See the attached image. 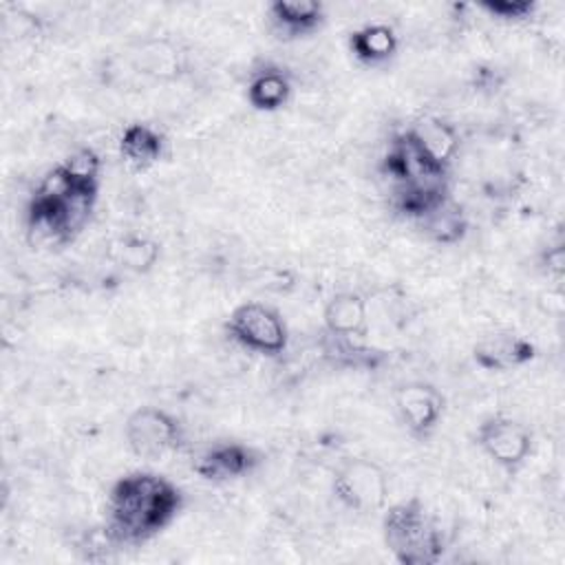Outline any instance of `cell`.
Returning a JSON list of instances; mask_svg holds the SVG:
<instances>
[{
	"label": "cell",
	"instance_id": "1",
	"mask_svg": "<svg viewBox=\"0 0 565 565\" xmlns=\"http://www.w3.org/2000/svg\"><path fill=\"white\" fill-rule=\"evenodd\" d=\"M183 505V494L168 477L135 470L119 477L106 499L104 534L113 545H139L166 530Z\"/></svg>",
	"mask_w": 565,
	"mask_h": 565
},
{
	"label": "cell",
	"instance_id": "2",
	"mask_svg": "<svg viewBox=\"0 0 565 565\" xmlns=\"http://www.w3.org/2000/svg\"><path fill=\"white\" fill-rule=\"evenodd\" d=\"M382 536L393 558L402 565H435L446 550L444 532L419 497L384 508Z\"/></svg>",
	"mask_w": 565,
	"mask_h": 565
},
{
	"label": "cell",
	"instance_id": "3",
	"mask_svg": "<svg viewBox=\"0 0 565 565\" xmlns=\"http://www.w3.org/2000/svg\"><path fill=\"white\" fill-rule=\"evenodd\" d=\"M331 490L344 508L371 514L386 508L388 477L380 463L366 457H351L335 468Z\"/></svg>",
	"mask_w": 565,
	"mask_h": 565
},
{
	"label": "cell",
	"instance_id": "4",
	"mask_svg": "<svg viewBox=\"0 0 565 565\" xmlns=\"http://www.w3.org/2000/svg\"><path fill=\"white\" fill-rule=\"evenodd\" d=\"M225 331L241 347L260 355H280L289 344V329L282 316L263 302H243L232 309Z\"/></svg>",
	"mask_w": 565,
	"mask_h": 565
},
{
	"label": "cell",
	"instance_id": "5",
	"mask_svg": "<svg viewBox=\"0 0 565 565\" xmlns=\"http://www.w3.org/2000/svg\"><path fill=\"white\" fill-rule=\"evenodd\" d=\"M128 448L141 459H161L179 450L183 430L179 419L159 406H139L124 424Z\"/></svg>",
	"mask_w": 565,
	"mask_h": 565
},
{
	"label": "cell",
	"instance_id": "6",
	"mask_svg": "<svg viewBox=\"0 0 565 565\" xmlns=\"http://www.w3.org/2000/svg\"><path fill=\"white\" fill-rule=\"evenodd\" d=\"M475 441L503 470L521 468L532 452V433L527 426L505 415L483 419L475 433Z\"/></svg>",
	"mask_w": 565,
	"mask_h": 565
},
{
	"label": "cell",
	"instance_id": "7",
	"mask_svg": "<svg viewBox=\"0 0 565 565\" xmlns=\"http://www.w3.org/2000/svg\"><path fill=\"white\" fill-rule=\"evenodd\" d=\"M260 452L243 441H216L207 446L192 463V470L212 483L236 481L256 470Z\"/></svg>",
	"mask_w": 565,
	"mask_h": 565
},
{
	"label": "cell",
	"instance_id": "8",
	"mask_svg": "<svg viewBox=\"0 0 565 565\" xmlns=\"http://www.w3.org/2000/svg\"><path fill=\"white\" fill-rule=\"evenodd\" d=\"M444 404V395L428 382H408L395 391V411L415 437H426L437 428Z\"/></svg>",
	"mask_w": 565,
	"mask_h": 565
},
{
	"label": "cell",
	"instance_id": "9",
	"mask_svg": "<svg viewBox=\"0 0 565 565\" xmlns=\"http://www.w3.org/2000/svg\"><path fill=\"white\" fill-rule=\"evenodd\" d=\"M536 355V347L514 333V331H497L490 335H483L472 347V360L479 369L490 373H503L519 366H525Z\"/></svg>",
	"mask_w": 565,
	"mask_h": 565
},
{
	"label": "cell",
	"instance_id": "10",
	"mask_svg": "<svg viewBox=\"0 0 565 565\" xmlns=\"http://www.w3.org/2000/svg\"><path fill=\"white\" fill-rule=\"evenodd\" d=\"M406 135L419 154L428 161V166H433L437 172H448V166L459 150V132L452 124L439 117H424L406 128Z\"/></svg>",
	"mask_w": 565,
	"mask_h": 565
},
{
	"label": "cell",
	"instance_id": "11",
	"mask_svg": "<svg viewBox=\"0 0 565 565\" xmlns=\"http://www.w3.org/2000/svg\"><path fill=\"white\" fill-rule=\"evenodd\" d=\"M448 199L446 177H419L397 183L393 190V207L413 221H422Z\"/></svg>",
	"mask_w": 565,
	"mask_h": 565
},
{
	"label": "cell",
	"instance_id": "12",
	"mask_svg": "<svg viewBox=\"0 0 565 565\" xmlns=\"http://www.w3.org/2000/svg\"><path fill=\"white\" fill-rule=\"evenodd\" d=\"M267 15L280 38L294 40L320 29L324 22V4L318 0H274L267 7Z\"/></svg>",
	"mask_w": 565,
	"mask_h": 565
},
{
	"label": "cell",
	"instance_id": "13",
	"mask_svg": "<svg viewBox=\"0 0 565 565\" xmlns=\"http://www.w3.org/2000/svg\"><path fill=\"white\" fill-rule=\"evenodd\" d=\"M322 322L327 333L364 338L369 331L366 300L355 291H340L327 300Z\"/></svg>",
	"mask_w": 565,
	"mask_h": 565
},
{
	"label": "cell",
	"instance_id": "14",
	"mask_svg": "<svg viewBox=\"0 0 565 565\" xmlns=\"http://www.w3.org/2000/svg\"><path fill=\"white\" fill-rule=\"evenodd\" d=\"M399 40L393 26L384 22H369L349 35V51L360 64L380 66L397 53Z\"/></svg>",
	"mask_w": 565,
	"mask_h": 565
},
{
	"label": "cell",
	"instance_id": "15",
	"mask_svg": "<svg viewBox=\"0 0 565 565\" xmlns=\"http://www.w3.org/2000/svg\"><path fill=\"white\" fill-rule=\"evenodd\" d=\"M119 154L135 170H148L163 154V137L150 124L132 121L119 137Z\"/></svg>",
	"mask_w": 565,
	"mask_h": 565
},
{
	"label": "cell",
	"instance_id": "16",
	"mask_svg": "<svg viewBox=\"0 0 565 565\" xmlns=\"http://www.w3.org/2000/svg\"><path fill=\"white\" fill-rule=\"evenodd\" d=\"M362 340L364 338L335 335V333L324 331V338L320 340V349H322L324 360H329L335 366L375 369L384 360V353L380 349L366 347Z\"/></svg>",
	"mask_w": 565,
	"mask_h": 565
},
{
	"label": "cell",
	"instance_id": "17",
	"mask_svg": "<svg viewBox=\"0 0 565 565\" xmlns=\"http://www.w3.org/2000/svg\"><path fill=\"white\" fill-rule=\"evenodd\" d=\"M291 97L289 77L274 66L256 71L247 84V102L252 108L263 113L280 110Z\"/></svg>",
	"mask_w": 565,
	"mask_h": 565
},
{
	"label": "cell",
	"instance_id": "18",
	"mask_svg": "<svg viewBox=\"0 0 565 565\" xmlns=\"http://www.w3.org/2000/svg\"><path fill=\"white\" fill-rule=\"evenodd\" d=\"M422 232L439 245H455L459 243L468 232V218L459 203L448 199L437 210H433L428 216L417 221Z\"/></svg>",
	"mask_w": 565,
	"mask_h": 565
},
{
	"label": "cell",
	"instance_id": "19",
	"mask_svg": "<svg viewBox=\"0 0 565 565\" xmlns=\"http://www.w3.org/2000/svg\"><path fill=\"white\" fill-rule=\"evenodd\" d=\"M137 66L141 73H148L152 77L172 79L181 71V53L163 40H152L141 44V51L137 53Z\"/></svg>",
	"mask_w": 565,
	"mask_h": 565
},
{
	"label": "cell",
	"instance_id": "20",
	"mask_svg": "<svg viewBox=\"0 0 565 565\" xmlns=\"http://www.w3.org/2000/svg\"><path fill=\"white\" fill-rule=\"evenodd\" d=\"M60 168L75 185H99L102 159L93 148H77L60 163Z\"/></svg>",
	"mask_w": 565,
	"mask_h": 565
},
{
	"label": "cell",
	"instance_id": "21",
	"mask_svg": "<svg viewBox=\"0 0 565 565\" xmlns=\"http://www.w3.org/2000/svg\"><path fill=\"white\" fill-rule=\"evenodd\" d=\"M161 247L157 241L146 236H128L119 247V263L137 274H143L154 267L159 260Z\"/></svg>",
	"mask_w": 565,
	"mask_h": 565
},
{
	"label": "cell",
	"instance_id": "22",
	"mask_svg": "<svg viewBox=\"0 0 565 565\" xmlns=\"http://www.w3.org/2000/svg\"><path fill=\"white\" fill-rule=\"evenodd\" d=\"M479 9L501 22H525L536 13L539 4L534 0H483Z\"/></svg>",
	"mask_w": 565,
	"mask_h": 565
},
{
	"label": "cell",
	"instance_id": "23",
	"mask_svg": "<svg viewBox=\"0 0 565 565\" xmlns=\"http://www.w3.org/2000/svg\"><path fill=\"white\" fill-rule=\"evenodd\" d=\"M543 265H545V271L554 278H561L563 276V269H565V254H563V247L561 245H554L552 249L545 252L543 256Z\"/></svg>",
	"mask_w": 565,
	"mask_h": 565
}]
</instances>
